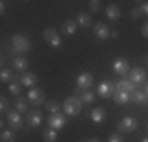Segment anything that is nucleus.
<instances>
[{"label":"nucleus","mask_w":148,"mask_h":142,"mask_svg":"<svg viewBox=\"0 0 148 142\" xmlns=\"http://www.w3.org/2000/svg\"><path fill=\"white\" fill-rule=\"evenodd\" d=\"M96 92H98V95H99L101 98H110V97H114V93L117 92V88H115L114 82L104 81V82H101L99 85H98Z\"/></svg>","instance_id":"3"},{"label":"nucleus","mask_w":148,"mask_h":142,"mask_svg":"<svg viewBox=\"0 0 148 142\" xmlns=\"http://www.w3.org/2000/svg\"><path fill=\"white\" fill-rule=\"evenodd\" d=\"M0 141H2V142H14L16 141V136H14V133H13V131L3 130L2 134H0Z\"/></svg>","instance_id":"27"},{"label":"nucleus","mask_w":148,"mask_h":142,"mask_svg":"<svg viewBox=\"0 0 148 142\" xmlns=\"http://www.w3.org/2000/svg\"><path fill=\"white\" fill-rule=\"evenodd\" d=\"M82 109V101L80 98H76V97H69L65 99L63 103V111H65L66 115H77Z\"/></svg>","instance_id":"2"},{"label":"nucleus","mask_w":148,"mask_h":142,"mask_svg":"<svg viewBox=\"0 0 148 142\" xmlns=\"http://www.w3.org/2000/svg\"><path fill=\"white\" fill-rule=\"evenodd\" d=\"M14 79H19V77L14 76V73H13L11 70L2 68V71H0V81H2V82H11V81H14Z\"/></svg>","instance_id":"23"},{"label":"nucleus","mask_w":148,"mask_h":142,"mask_svg":"<svg viewBox=\"0 0 148 142\" xmlns=\"http://www.w3.org/2000/svg\"><path fill=\"white\" fill-rule=\"evenodd\" d=\"M43 37H44V40L47 41V44H51L52 48H60V46H62V38H60V35L57 33V30H54V28H46Z\"/></svg>","instance_id":"4"},{"label":"nucleus","mask_w":148,"mask_h":142,"mask_svg":"<svg viewBox=\"0 0 148 142\" xmlns=\"http://www.w3.org/2000/svg\"><path fill=\"white\" fill-rule=\"evenodd\" d=\"M142 14H143V13H142V8L139 6V8H134L132 11H131V17H132V19H139Z\"/></svg>","instance_id":"32"},{"label":"nucleus","mask_w":148,"mask_h":142,"mask_svg":"<svg viewBox=\"0 0 148 142\" xmlns=\"http://www.w3.org/2000/svg\"><path fill=\"white\" fill-rule=\"evenodd\" d=\"M147 79V73L145 70L142 68H134L129 71V81L134 84V85H142L143 82H145Z\"/></svg>","instance_id":"8"},{"label":"nucleus","mask_w":148,"mask_h":142,"mask_svg":"<svg viewBox=\"0 0 148 142\" xmlns=\"http://www.w3.org/2000/svg\"><path fill=\"white\" fill-rule=\"evenodd\" d=\"M114 101L117 103V104H128L129 101H131V93H126V92H115L114 93Z\"/></svg>","instance_id":"16"},{"label":"nucleus","mask_w":148,"mask_h":142,"mask_svg":"<svg viewBox=\"0 0 148 142\" xmlns=\"http://www.w3.org/2000/svg\"><path fill=\"white\" fill-rule=\"evenodd\" d=\"M58 137V133L57 130H54V128H46L44 133H43V139L44 142H55Z\"/></svg>","instance_id":"22"},{"label":"nucleus","mask_w":148,"mask_h":142,"mask_svg":"<svg viewBox=\"0 0 148 142\" xmlns=\"http://www.w3.org/2000/svg\"><path fill=\"white\" fill-rule=\"evenodd\" d=\"M0 13L5 14V2H0Z\"/></svg>","instance_id":"36"},{"label":"nucleus","mask_w":148,"mask_h":142,"mask_svg":"<svg viewBox=\"0 0 148 142\" xmlns=\"http://www.w3.org/2000/svg\"><path fill=\"white\" fill-rule=\"evenodd\" d=\"M140 8H142V13H143V14H147V16H148V2L142 3V5H140Z\"/></svg>","instance_id":"35"},{"label":"nucleus","mask_w":148,"mask_h":142,"mask_svg":"<svg viewBox=\"0 0 148 142\" xmlns=\"http://www.w3.org/2000/svg\"><path fill=\"white\" fill-rule=\"evenodd\" d=\"M82 142H101L99 139H90V141H82Z\"/></svg>","instance_id":"38"},{"label":"nucleus","mask_w":148,"mask_h":142,"mask_svg":"<svg viewBox=\"0 0 148 142\" xmlns=\"http://www.w3.org/2000/svg\"><path fill=\"white\" fill-rule=\"evenodd\" d=\"M46 109H47L51 114H58L60 112V104L55 99H49L47 103H46Z\"/></svg>","instance_id":"28"},{"label":"nucleus","mask_w":148,"mask_h":142,"mask_svg":"<svg viewBox=\"0 0 148 142\" xmlns=\"http://www.w3.org/2000/svg\"><path fill=\"white\" fill-rule=\"evenodd\" d=\"M147 63H148V55H147Z\"/></svg>","instance_id":"41"},{"label":"nucleus","mask_w":148,"mask_h":142,"mask_svg":"<svg viewBox=\"0 0 148 142\" xmlns=\"http://www.w3.org/2000/svg\"><path fill=\"white\" fill-rule=\"evenodd\" d=\"M36 74L35 73H22V76H19V82L25 87H32L36 84Z\"/></svg>","instance_id":"15"},{"label":"nucleus","mask_w":148,"mask_h":142,"mask_svg":"<svg viewBox=\"0 0 148 142\" xmlns=\"http://www.w3.org/2000/svg\"><path fill=\"white\" fill-rule=\"evenodd\" d=\"M0 111H2V114H8L10 112V103H8V99H6L5 97H2L0 98Z\"/></svg>","instance_id":"30"},{"label":"nucleus","mask_w":148,"mask_h":142,"mask_svg":"<svg viewBox=\"0 0 148 142\" xmlns=\"http://www.w3.org/2000/svg\"><path fill=\"white\" fill-rule=\"evenodd\" d=\"M8 90H10V93L19 97V93H21V82H19V79L11 81V82L8 84Z\"/></svg>","instance_id":"26"},{"label":"nucleus","mask_w":148,"mask_h":142,"mask_svg":"<svg viewBox=\"0 0 148 142\" xmlns=\"http://www.w3.org/2000/svg\"><path fill=\"white\" fill-rule=\"evenodd\" d=\"M91 120H93L95 123H103L106 120V111L103 108H95L93 111H91Z\"/></svg>","instance_id":"19"},{"label":"nucleus","mask_w":148,"mask_h":142,"mask_svg":"<svg viewBox=\"0 0 148 142\" xmlns=\"http://www.w3.org/2000/svg\"><path fill=\"white\" fill-rule=\"evenodd\" d=\"M76 30H77V24L74 22L73 19L65 21V22H63V26H62V32H63L65 35H74V33H76Z\"/></svg>","instance_id":"21"},{"label":"nucleus","mask_w":148,"mask_h":142,"mask_svg":"<svg viewBox=\"0 0 148 142\" xmlns=\"http://www.w3.org/2000/svg\"><path fill=\"white\" fill-rule=\"evenodd\" d=\"M142 35H143L145 38H148V22H145V24L142 26Z\"/></svg>","instance_id":"34"},{"label":"nucleus","mask_w":148,"mask_h":142,"mask_svg":"<svg viewBox=\"0 0 148 142\" xmlns=\"http://www.w3.org/2000/svg\"><path fill=\"white\" fill-rule=\"evenodd\" d=\"M47 125H49V128H54V130H62V128L66 125V117L60 112L52 114L47 119Z\"/></svg>","instance_id":"6"},{"label":"nucleus","mask_w":148,"mask_h":142,"mask_svg":"<svg viewBox=\"0 0 148 142\" xmlns=\"http://www.w3.org/2000/svg\"><path fill=\"white\" fill-rule=\"evenodd\" d=\"M77 24H79L80 27H90L91 26V17L85 13H80L79 16H77Z\"/></svg>","instance_id":"25"},{"label":"nucleus","mask_w":148,"mask_h":142,"mask_svg":"<svg viewBox=\"0 0 148 142\" xmlns=\"http://www.w3.org/2000/svg\"><path fill=\"white\" fill-rule=\"evenodd\" d=\"M88 5H90L91 11H98L99 6H101V2H99V0H91V2H88Z\"/></svg>","instance_id":"31"},{"label":"nucleus","mask_w":148,"mask_h":142,"mask_svg":"<svg viewBox=\"0 0 148 142\" xmlns=\"http://www.w3.org/2000/svg\"><path fill=\"white\" fill-rule=\"evenodd\" d=\"M110 37L112 38H118V32L115 30V32H110Z\"/></svg>","instance_id":"37"},{"label":"nucleus","mask_w":148,"mask_h":142,"mask_svg":"<svg viewBox=\"0 0 148 142\" xmlns=\"http://www.w3.org/2000/svg\"><path fill=\"white\" fill-rule=\"evenodd\" d=\"M80 101H82V103H85V104H90V103H93V101H95V93H93V92H88V90L82 92V97H80Z\"/></svg>","instance_id":"29"},{"label":"nucleus","mask_w":148,"mask_h":142,"mask_svg":"<svg viewBox=\"0 0 148 142\" xmlns=\"http://www.w3.org/2000/svg\"><path fill=\"white\" fill-rule=\"evenodd\" d=\"M95 35H96L99 40H107L109 37H110V30H109V27L106 26L104 22H98L95 24V28H93Z\"/></svg>","instance_id":"13"},{"label":"nucleus","mask_w":148,"mask_h":142,"mask_svg":"<svg viewBox=\"0 0 148 142\" xmlns=\"http://www.w3.org/2000/svg\"><path fill=\"white\" fill-rule=\"evenodd\" d=\"M41 122H43V114H41V111H32V112H29V115H27V123H29L32 128L40 126Z\"/></svg>","instance_id":"14"},{"label":"nucleus","mask_w":148,"mask_h":142,"mask_svg":"<svg viewBox=\"0 0 148 142\" xmlns=\"http://www.w3.org/2000/svg\"><path fill=\"white\" fill-rule=\"evenodd\" d=\"M6 120H8L10 126H11L13 130H21L24 125V119H22V115H21V112H17V111H10L6 114Z\"/></svg>","instance_id":"5"},{"label":"nucleus","mask_w":148,"mask_h":142,"mask_svg":"<svg viewBox=\"0 0 148 142\" xmlns=\"http://www.w3.org/2000/svg\"><path fill=\"white\" fill-rule=\"evenodd\" d=\"M106 13H107V17L110 21H118L120 16H121V11H120V8L117 5H109L106 8Z\"/></svg>","instance_id":"20"},{"label":"nucleus","mask_w":148,"mask_h":142,"mask_svg":"<svg viewBox=\"0 0 148 142\" xmlns=\"http://www.w3.org/2000/svg\"><path fill=\"white\" fill-rule=\"evenodd\" d=\"M112 68H114V71L117 74H120V76H126V74L129 73V63H128V60H125V59H115L114 60V63H112Z\"/></svg>","instance_id":"9"},{"label":"nucleus","mask_w":148,"mask_h":142,"mask_svg":"<svg viewBox=\"0 0 148 142\" xmlns=\"http://www.w3.org/2000/svg\"><path fill=\"white\" fill-rule=\"evenodd\" d=\"M147 99H148L147 93L142 92V90H134L131 93V101H134L136 104H145Z\"/></svg>","instance_id":"18"},{"label":"nucleus","mask_w":148,"mask_h":142,"mask_svg":"<svg viewBox=\"0 0 148 142\" xmlns=\"http://www.w3.org/2000/svg\"><path fill=\"white\" fill-rule=\"evenodd\" d=\"M30 51V40L24 35H14L11 38V52L13 54H22Z\"/></svg>","instance_id":"1"},{"label":"nucleus","mask_w":148,"mask_h":142,"mask_svg":"<svg viewBox=\"0 0 148 142\" xmlns=\"http://www.w3.org/2000/svg\"><path fill=\"white\" fill-rule=\"evenodd\" d=\"M145 93H147V97H148V84H147V87H145Z\"/></svg>","instance_id":"39"},{"label":"nucleus","mask_w":148,"mask_h":142,"mask_svg":"<svg viewBox=\"0 0 148 142\" xmlns=\"http://www.w3.org/2000/svg\"><path fill=\"white\" fill-rule=\"evenodd\" d=\"M13 66H14L17 71H25L29 68V60L22 55H17V57H14V60H13Z\"/></svg>","instance_id":"17"},{"label":"nucleus","mask_w":148,"mask_h":142,"mask_svg":"<svg viewBox=\"0 0 148 142\" xmlns=\"http://www.w3.org/2000/svg\"><path fill=\"white\" fill-rule=\"evenodd\" d=\"M115 88L117 92H126V93H132L136 90V85H134L129 79H120L115 82Z\"/></svg>","instance_id":"12"},{"label":"nucleus","mask_w":148,"mask_h":142,"mask_svg":"<svg viewBox=\"0 0 148 142\" xmlns=\"http://www.w3.org/2000/svg\"><path fill=\"white\" fill-rule=\"evenodd\" d=\"M14 108H16L17 112H27V111H29V104H27V101H25L24 98H21V97L16 98Z\"/></svg>","instance_id":"24"},{"label":"nucleus","mask_w":148,"mask_h":142,"mask_svg":"<svg viewBox=\"0 0 148 142\" xmlns=\"http://www.w3.org/2000/svg\"><path fill=\"white\" fill-rule=\"evenodd\" d=\"M27 98L33 106H41L44 103V93L41 88H30L29 93H27Z\"/></svg>","instance_id":"7"},{"label":"nucleus","mask_w":148,"mask_h":142,"mask_svg":"<svg viewBox=\"0 0 148 142\" xmlns=\"http://www.w3.org/2000/svg\"><path fill=\"white\" fill-rule=\"evenodd\" d=\"M109 142H125V141H123V137L120 136V134H112V136L109 137Z\"/></svg>","instance_id":"33"},{"label":"nucleus","mask_w":148,"mask_h":142,"mask_svg":"<svg viewBox=\"0 0 148 142\" xmlns=\"http://www.w3.org/2000/svg\"><path fill=\"white\" fill-rule=\"evenodd\" d=\"M142 142H148V137H145V139H143Z\"/></svg>","instance_id":"40"},{"label":"nucleus","mask_w":148,"mask_h":142,"mask_svg":"<svg viewBox=\"0 0 148 142\" xmlns=\"http://www.w3.org/2000/svg\"><path fill=\"white\" fill-rule=\"evenodd\" d=\"M91 84H93V76L90 73H80L77 76V88L79 90H84V92L88 90Z\"/></svg>","instance_id":"10"},{"label":"nucleus","mask_w":148,"mask_h":142,"mask_svg":"<svg viewBox=\"0 0 148 142\" xmlns=\"http://www.w3.org/2000/svg\"><path fill=\"white\" fill-rule=\"evenodd\" d=\"M136 128H137V120L134 117H125L118 123V130L123 131V133H132Z\"/></svg>","instance_id":"11"}]
</instances>
